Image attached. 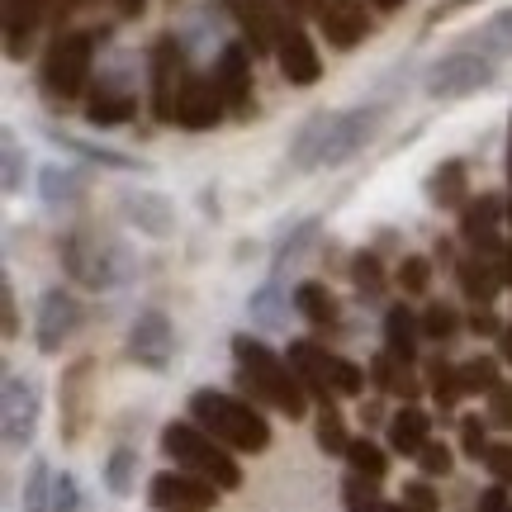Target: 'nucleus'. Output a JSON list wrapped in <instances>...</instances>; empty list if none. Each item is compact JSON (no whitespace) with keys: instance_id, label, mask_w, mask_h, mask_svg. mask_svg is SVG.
Here are the masks:
<instances>
[{"instance_id":"58","label":"nucleus","mask_w":512,"mask_h":512,"mask_svg":"<svg viewBox=\"0 0 512 512\" xmlns=\"http://www.w3.org/2000/svg\"><path fill=\"white\" fill-rule=\"evenodd\" d=\"M380 512H413V508H408V503H403V498H399V503H384Z\"/></svg>"},{"instance_id":"55","label":"nucleus","mask_w":512,"mask_h":512,"mask_svg":"<svg viewBox=\"0 0 512 512\" xmlns=\"http://www.w3.org/2000/svg\"><path fill=\"white\" fill-rule=\"evenodd\" d=\"M114 10H119L124 19H138L147 10V0H114Z\"/></svg>"},{"instance_id":"54","label":"nucleus","mask_w":512,"mask_h":512,"mask_svg":"<svg viewBox=\"0 0 512 512\" xmlns=\"http://www.w3.org/2000/svg\"><path fill=\"white\" fill-rule=\"evenodd\" d=\"M494 266H498V280H503V285L512 290V242H503V247H498Z\"/></svg>"},{"instance_id":"9","label":"nucleus","mask_w":512,"mask_h":512,"mask_svg":"<svg viewBox=\"0 0 512 512\" xmlns=\"http://www.w3.org/2000/svg\"><path fill=\"white\" fill-rule=\"evenodd\" d=\"M185 57L176 38H157L152 43V114L162 124H176L181 119V95H185Z\"/></svg>"},{"instance_id":"33","label":"nucleus","mask_w":512,"mask_h":512,"mask_svg":"<svg viewBox=\"0 0 512 512\" xmlns=\"http://www.w3.org/2000/svg\"><path fill=\"white\" fill-rule=\"evenodd\" d=\"M133 479H138V451H133V446H119V451L105 460V484H110V494L128 498L133 494Z\"/></svg>"},{"instance_id":"29","label":"nucleus","mask_w":512,"mask_h":512,"mask_svg":"<svg viewBox=\"0 0 512 512\" xmlns=\"http://www.w3.org/2000/svg\"><path fill=\"white\" fill-rule=\"evenodd\" d=\"M53 470L48 460H34L29 475H24V494H19V508L24 512H53Z\"/></svg>"},{"instance_id":"6","label":"nucleus","mask_w":512,"mask_h":512,"mask_svg":"<svg viewBox=\"0 0 512 512\" xmlns=\"http://www.w3.org/2000/svg\"><path fill=\"white\" fill-rule=\"evenodd\" d=\"M290 366L299 370V380L309 389L318 403L328 399H351V394H361V366H351L347 356H332L328 347H318V342H290Z\"/></svg>"},{"instance_id":"2","label":"nucleus","mask_w":512,"mask_h":512,"mask_svg":"<svg viewBox=\"0 0 512 512\" xmlns=\"http://www.w3.org/2000/svg\"><path fill=\"white\" fill-rule=\"evenodd\" d=\"M380 124V110H342V114H318L304 124L294 138V166H342L370 143V133Z\"/></svg>"},{"instance_id":"16","label":"nucleus","mask_w":512,"mask_h":512,"mask_svg":"<svg viewBox=\"0 0 512 512\" xmlns=\"http://www.w3.org/2000/svg\"><path fill=\"white\" fill-rule=\"evenodd\" d=\"M275 62H280V76L290 81V86H313L318 81V53H313L309 34L299 29V24H285L280 29V43H275Z\"/></svg>"},{"instance_id":"35","label":"nucleus","mask_w":512,"mask_h":512,"mask_svg":"<svg viewBox=\"0 0 512 512\" xmlns=\"http://www.w3.org/2000/svg\"><path fill=\"white\" fill-rule=\"evenodd\" d=\"M351 280H356V290H361V299H380L384 294V266L375 252H361L356 261H351Z\"/></svg>"},{"instance_id":"17","label":"nucleus","mask_w":512,"mask_h":512,"mask_svg":"<svg viewBox=\"0 0 512 512\" xmlns=\"http://www.w3.org/2000/svg\"><path fill=\"white\" fill-rule=\"evenodd\" d=\"M313 15H318V29L328 34V43L337 48H356L366 38V10L356 0H313Z\"/></svg>"},{"instance_id":"57","label":"nucleus","mask_w":512,"mask_h":512,"mask_svg":"<svg viewBox=\"0 0 512 512\" xmlns=\"http://www.w3.org/2000/svg\"><path fill=\"white\" fill-rule=\"evenodd\" d=\"M280 5H290L294 15H304V10H309V15H313V0H280Z\"/></svg>"},{"instance_id":"38","label":"nucleus","mask_w":512,"mask_h":512,"mask_svg":"<svg viewBox=\"0 0 512 512\" xmlns=\"http://www.w3.org/2000/svg\"><path fill=\"white\" fill-rule=\"evenodd\" d=\"M422 332H427L432 342H451V337L460 332L456 309H451V304H432V309L422 313Z\"/></svg>"},{"instance_id":"14","label":"nucleus","mask_w":512,"mask_h":512,"mask_svg":"<svg viewBox=\"0 0 512 512\" xmlns=\"http://www.w3.org/2000/svg\"><path fill=\"white\" fill-rule=\"evenodd\" d=\"M247 53H252L247 43H228L219 53V72H214L223 100H228V110L238 114V119L252 114V57Z\"/></svg>"},{"instance_id":"26","label":"nucleus","mask_w":512,"mask_h":512,"mask_svg":"<svg viewBox=\"0 0 512 512\" xmlns=\"http://www.w3.org/2000/svg\"><path fill=\"white\" fill-rule=\"evenodd\" d=\"M294 309L304 313L313 328H332V323H337V299H332L328 285H318V280H304V285L294 290Z\"/></svg>"},{"instance_id":"1","label":"nucleus","mask_w":512,"mask_h":512,"mask_svg":"<svg viewBox=\"0 0 512 512\" xmlns=\"http://www.w3.org/2000/svg\"><path fill=\"white\" fill-rule=\"evenodd\" d=\"M233 356H238L242 394H247L252 403H271L275 413H285V418H304V413H309L299 370H294L285 356H275L261 337L238 332V337H233Z\"/></svg>"},{"instance_id":"37","label":"nucleus","mask_w":512,"mask_h":512,"mask_svg":"<svg viewBox=\"0 0 512 512\" xmlns=\"http://www.w3.org/2000/svg\"><path fill=\"white\" fill-rule=\"evenodd\" d=\"M484 53H498V57H508L512 53V10H503V15H494L489 24H484V34L475 38Z\"/></svg>"},{"instance_id":"42","label":"nucleus","mask_w":512,"mask_h":512,"mask_svg":"<svg viewBox=\"0 0 512 512\" xmlns=\"http://www.w3.org/2000/svg\"><path fill=\"white\" fill-rule=\"evenodd\" d=\"M53 512H86L76 475H57V479H53Z\"/></svg>"},{"instance_id":"12","label":"nucleus","mask_w":512,"mask_h":512,"mask_svg":"<svg viewBox=\"0 0 512 512\" xmlns=\"http://www.w3.org/2000/svg\"><path fill=\"white\" fill-rule=\"evenodd\" d=\"M223 5H228V15L238 19L242 38L252 43V53H275L280 29L290 24V19L280 15V5H275V0H223Z\"/></svg>"},{"instance_id":"40","label":"nucleus","mask_w":512,"mask_h":512,"mask_svg":"<svg viewBox=\"0 0 512 512\" xmlns=\"http://www.w3.org/2000/svg\"><path fill=\"white\" fill-rule=\"evenodd\" d=\"M399 285H403V294H427V285H432V261L408 256L399 266Z\"/></svg>"},{"instance_id":"59","label":"nucleus","mask_w":512,"mask_h":512,"mask_svg":"<svg viewBox=\"0 0 512 512\" xmlns=\"http://www.w3.org/2000/svg\"><path fill=\"white\" fill-rule=\"evenodd\" d=\"M370 5H380V10H399L403 0H370Z\"/></svg>"},{"instance_id":"28","label":"nucleus","mask_w":512,"mask_h":512,"mask_svg":"<svg viewBox=\"0 0 512 512\" xmlns=\"http://www.w3.org/2000/svg\"><path fill=\"white\" fill-rule=\"evenodd\" d=\"M86 384H91V361H76L72 375L62 380V399H67V437L86 427Z\"/></svg>"},{"instance_id":"31","label":"nucleus","mask_w":512,"mask_h":512,"mask_svg":"<svg viewBox=\"0 0 512 512\" xmlns=\"http://www.w3.org/2000/svg\"><path fill=\"white\" fill-rule=\"evenodd\" d=\"M427 389L437 394L441 408H451V403L465 394V380H460V366H451V361H427Z\"/></svg>"},{"instance_id":"4","label":"nucleus","mask_w":512,"mask_h":512,"mask_svg":"<svg viewBox=\"0 0 512 512\" xmlns=\"http://www.w3.org/2000/svg\"><path fill=\"white\" fill-rule=\"evenodd\" d=\"M162 451L176 460V470H190V475L219 484L223 494H233L242 484V465L233 460V451L209 437L200 422H171L162 432Z\"/></svg>"},{"instance_id":"36","label":"nucleus","mask_w":512,"mask_h":512,"mask_svg":"<svg viewBox=\"0 0 512 512\" xmlns=\"http://www.w3.org/2000/svg\"><path fill=\"white\" fill-rule=\"evenodd\" d=\"M460 380H465V394H489L498 384V361L494 356H470V361H460Z\"/></svg>"},{"instance_id":"25","label":"nucleus","mask_w":512,"mask_h":512,"mask_svg":"<svg viewBox=\"0 0 512 512\" xmlns=\"http://www.w3.org/2000/svg\"><path fill=\"white\" fill-rule=\"evenodd\" d=\"M133 95L128 91H114V86H95V95H91V105H86V114H91V124H100V128H114V124H128L133 119Z\"/></svg>"},{"instance_id":"23","label":"nucleus","mask_w":512,"mask_h":512,"mask_svg":"<svg viewBox=\"0 0 512 512\" xmlns=\"http://www.w3.org/2000/svg\"><path fill=\"white\" fill-rule=\"evenodd\" d=\"M427 441H432V418L422 408H413V403H403L399 413L389 418V446L399 456H422Z\"/></svg>"},{"instance_id":"3","label":"nucleus","mask_w":512,"mask_h":512,"mask_svg":"<svg viewBox=\"0 0 512 512\" xmlns=\"http://www.w3.org/2000/svg\"><path fill=\"white\" fill-rule=\"evenodd\" d=\"M190 418L200 422L214 441H223L228 451L261 456L271 446V422L261 418L247 399H233V394H219V389H195L190 394Z\"/></svg>"},{"instance_id":"51","label":"nucleus","mask_w":512,"mask_h":512,"mask_svg":"<svg viewBox=\"0 0 512 512\" xmlns=\"http://www.w3.org/2000/svg\"><path fill=\"white\" fill-rule=\"evenodd\" d=\"M470 332H479V337H494V332H503V323H498L494 309H475V313H470Z\"/></svg>"},{"instance_id":"7","label":"nucleus","mask_w":512,"mask_h":512,"mask_svg":"<svg viewBox=\"0 0 512 512\" xmlns=\"http://www.w3.org/2000/svg\"><path fill=\"white\" fill-rule=\"evenodd\" d=\"M91 57H95V38L91 34H57L48 43V57H43V91L53 100H76L91 81Z\"/></svg>"},{"instance_id":"18","label":"nucleus","mask_w":512,"mask_h":512,"mask_svg":"<svg viewBox=\"0 0 512 512\" xmlns=\"http://www.w3.org/2000/svg\"><path fill=\"white\" fill-rule=\"evenodd\" d=\"M76 318H81V309H76V299L67 290L43 294L38 299V351H62V342L76 328Z\"/></svg>"},{"instance_id":"21","label":"nucleus","mask_w":512,"mask_h":512,"mask_svg":"<svg viewBox=\"0 0 512 512\" xmlns=\"http://www.w3.org/2000/svg\"><path fill=\"white\" fill-rule=\"evenodd\" d=\"M456 280H460V290H465V299L475 304V309H494V299H498V266H494V256H465L456 266Z\"/></svg>"},{"instance_id":"62","label":"nucleus","mask_w":512,"mask_h":512,"mask_svg":"<svg viewBox=\"0 0 512 512\" xmlns=\"http://www.w3.org/2000/svg\"><path fill=\"white\" fill-rule=\"evenodd\" d=\"M460 5H470V0H460Z\"/></svg>"},{"instance_id":"44","label":"nucleus","mask_w":512,"mask_h":512,"mask_svg":"<svg viewBox=\"0 0 512 512\" xmlns=\"http://www.w3.org/2000/svg\"><path fill=\"white\" fill-rule=\"evenodd\" d=\"M489 422L494 427H512V384L508 380H498L489 389Z\"/></svg>"},{"instance_id":"11","label":"nucleus","mask_w":512,"mask_h":512,"mask_svg":"<svg viewBox=\"0 0 512 512\" xmlns=\"http://www.w3.org/2000/svg\"><path fill=\"white\" fill-rule=\"evenodd\" d=\"M0 422H5V446L24 451L34 441L38 427V389L24 375H5V403H0Z\"/></svg>"},{"instance_id":"19","label":"nucleus","mask_w":512,"mask_h":512,"mask_svg":"<svg viewBox=\"0 0 512 512\" xmlns=\"http://www.w3.org/2000/svg\"><path fill=\"white\" fill-rule=\"evenodd\" d=\"M223 91H219V81H209V76H195L190 72V81H185V95H181V119L176 124L185 128H214L223 119Z\"/></svg>"},{"instance_id":"39","label":"nucleus","mask_w":512,"mask_h":512,"mask_svg":"<svg viewBox=\"0 0 512 512\" xmlns=\"http://www.w3.org/2000/svg\"><path fill=\"white\" fill-rule=\"evenodd\" d=\"M76 190H81L76 171H57V166H48V171H43V200H48V204L76 200Z\"/></svg>"},{"instance_id":"8","label":"nucleus","mask_w":512,"mask_h":512,"mask_svg":"<svg viewBox=\"0 0 512 512\" xmlns=\"http://www.w3.org/2000/svg\"><path fill=\"white\" fill-rule=\"evenodd\" d=\"M489 81H494V62L484 53H451L441 62H432L427 76H422V86H427L432 100H460V95L484 91Z\"/></svg>"},{"instance_id":"61","label":"nucleus","mask_w":512,"mask_h":512,"mask_svg":"<svg viewBox=\"0 0 512 512\" xmlns=\"http://www.w3.org/2000/svg\"><path fill=\"white\" fill-rule=\"evenodd\" d=\"M508 223H512V200H508Z\"/></svg>"},{"instance_id":"27","label":"nucleus","mask_w":512,"mask_h":512,"mask_svg":"<svg viewBox=\"0 0 512 512\" xmlns=\"http://www.w3.org/2000/svg\"><path fill=\"white\" fill-rule=\"evenodd\" d=\"M427 200L441 209H465V166L460 162H441L427 181Z\"/></svg>"},{"instance_id":"47","label":"nucleus","mask_w":512,"mask_h":512,"mask_svg":"<svg viewBox=\"0 0 512 512\" xmlns=\"http://www.w3.org/2000/svg\"><path fill=\"white\" fill-rule=\"evenodd\" d=\"M418 465H422V475H446V470H451V451H446L441 441H427Z\"/></svg>"},{"instance_id":"48","label":"nucleus","mask_w":512,"mask_h":512,"mask_svg":"<svg viewBox=\"0 0 512 512\" xmlns=\"http://www.w3.org/2000/svg\"><path fill=\"white\" fill-rule=\"evenodd\" d=\"M19 181H24V157H19L15 138H5V195H15Z\"/></svg>"},{"instance_id":"34","label":"nucleus","mask_w":512,"mask_h":512,"mask_svg":"<svg viewBox=\"0 0 512 512\" xmlns=\"http://www.w3.org/2000/svg\"><path fill=\"white\" fill-rule=\"evenodd\" d=\"M347 465L356 470V475H366V479H384V470H389V456H384L375 441L351 437V446H347Z\"/></svg>"},{"instance_id":"20","label":"nucleus","mask_w":512,"mask_h":512,"mask_svg":"<svg viewBox=\"0 0 512 512\" xmlns=\"http://www.w3.org/2000/svg\"><path fill=\"white\" fill-rule=\"evenodd\" d=\"M48 10H53V0H5V53L15 62L29 53V43H34Z\"/></svg>"},{"instance_id":"46","label":"nucleus","mask_w":512,"mask_h":512,"mask_svg":"<svg viewBox=\"0 0 512 512\" xmlns=\"http://www.w3.org/2000/svg\"><path fill=\"white\" fill-rule=\"evenodd\" d=\"M484 465H489V475H494L498 484H508V489H512V446H508V441L489 446V451H484Z\"/></svg>"},{"instance_id":"43","label":"nucleus","mask_w":512,"mask_h":512,"mask_svg":"<svg viewBox=\"0 0 512 512\" xmlns=\"http://www.w3.org/2000/svg\"><path fill=\"white\" fill-rule=\"evenodd\" d=\"M313 233H318V223H304V228H294L290 238H285V247H280V256H275V271H285V266H294V261L304 256V247L313 242Z\"/></svg>"},{"instance_id":"32","label":"nucleus","mask_w":512,"mask_h":512,"mask_svg":"<svg viewBox=\"0 0 512 512\" xmlns=\"http://www.w3.org/2000/svg\"><path fill=\"white\" fill-rule=\"evenodd\" d=\"M342 503H347V512H380L384 498H380V479H366L351 470L347 479H342Z\"/></svg>"},{"instance_id":"22","label":"nucleus","mask_w":512,"mask_h":512,"mask_svg":"<svg viewBox=\"0 0 512 512\" xmlns=\"http://www.w3.org/2000/svg\"><path fill=\"white\" fill-rule=\"evenodd\" d=\"M418 337H422V318H413L403 304L384 313V351L399 366H418Z\"/></svg>"},{"instance_id":"49","label":"nucleus","mask_w":512,"mask_h":512,"mask_svg":"<svg viewBox=\"0 0 512 512\" xmlns=\"http://www.w3.org/2000/svg\"><path fill=\"white\" fill-rule=\"evenodd\" d=\"M252 313L261 318V323H280V290H275V285H266V290H256Z\"/></svg>"},{"instance_id":"30","label":"nucleus","mask_w":512,"mask_h":512,"mask_svg":"<svg viewBox=\"0 0 512 512\" xmlns=\"http://www.w3.org/2000/svg\"><path fill=\"white\" fill-rule=\"evenodd\" d=\"M318 446L328 451V456H347V422H342V413H337V403H318Z\"/></svg>"},{"instance_id":"52","label":"nucleus","mask_w":512,"mask_h":512,"mask_svg":"<svg viewBox=\"0 0 512 512\" xmlns=\"http://www.w3.org/2000/svg\"><path fill=\"white\" fill-rule=\"evenodd\" d=\"M0 304H5V337H19V309H15V290L10 285L0 290Z\"/></svg>"},{"instance_id":"24","label":"nucleus","mask_w":512,"mask_h":512,"mask_svg":"<svg viewBox=\"0 0 512 512\" xmlns=\"http://www.w3.org/2000/svg\"><path fill=\"white\" fill-rule=\"evenodd\" d=\"M124 209H128V219L138 223L143 233H152V238H166V233L176 228V214H171V204H166L162 195H147V190H128V195H124Z\"/></svg>"},{"instance_id":"10","label":"nucleus","mask_w":512,"mask_h":512,"mask_svg":"<svg viewBox=\"0 0 512 512\" xmlns=\"http://www.w3.org/2000/svg\"><path fill=\"white\" fill-rule=\"evenodd\" d=\"M219 494V484L190 475V470H162V475H152V489H147L152 508L162 512H204L219 503Z\"/></svg>"},{"instance_id":"53","label":"nucleus","mask_w":512,"mask_h":512,"mask_svg":"<svg viewBox=\"0 0 512 512\" xmlns=\"http://www.w3.org/2000/svg\"><path fill=\"white\" fill-rule=\"evenodd\" d=\"M76 10H81V0H53V10H48V19L57 24V34H62V24H67V19H72Z\"/></svg>"},{"instance_id":"56","label":"nucleus","mask_w":512,"mask_h":512,"mask_svg":"<svg viewBox=\"0 0 512 512\" xmlns=\"http://www.w3.org/2000/svg\"><path fill=\"white\" fill-rule=\"evenodd\" d=\"M498 347H503V361L512 366V323H503V332H498Z\"/></svg>"},{"instance_id":"45","label":"nucleus","mask_w":512,"mask_h":512,"mask_svg":"<svg viewBox=\"0 0 512 512\" xmlns=\"http://www.w3.org/2000/svg\"><path fill=\"white\" fill-rule=\"evenodd\" d=\"M403 503L413 512H441V498L432 494V484L427 479H413V484H403Z\"/></svg>"},{"instance_id":"60","label":"nucleus","mask_w":512,"mask_h":512,"mask_svg":"<svg viewBox=\"0 0 512 512\" xmlns=\"http://www.w3.org/2000/svg\"><path fill=\"white\" fill-rule=\"evenodd\" d=\"M508 181H512V124H508Z\"/></svg>"},{"instance_id":"15","label":"nucleus","mask_w":512,"mask_h":512,"mask_svg":"<svg viewBox=\"0 0 512 512\" xmlns=\"http://www.w3.org/2000/svg\"><path fill=\"white\" fill-rule=\"evenodd\" d=\"M498 219H508V209L498 195H479V200L465 204V214H460V238L475 247V256H498Z\"/></svg>"},{"instance_id":"50","label":"nucleus","mask_w":512,"mask_h":512,"mask_svg":"<svg viewBox=\"0 0 512 512\" xmlns=\"http://www.w3.org/2000/svg\"><path fill=\"white\" fill-rule=\"evenodd\" d=\"M479 512H512L508 484H494V489H484V494H479Z\"/></svg>"},{"instance_id":"13","label":"nucleus","mask_w":512,"mask_h":512,"mask_svg":"<svg viewBox=\"0 0 512 512\" xmlns=\"http://www.w3.org/2000/svg\"><path fill=\"white\" fill-rule=\"evenodd\" d=\"M128 351H133V361L147 370H166L171 361V351H176V332H171V318L157 309L138 313V323L128 332Z\"/></svg>"},{"instance_id":"5","label":"nucleus","mask_w":512,"mask_h":512,"mask_svg":"<svg viewBox=\"0 0 512 512\" xmlns=\"http://www.w3.org/2000/svg\"><path fill=\"white\" fill-rule=\"evenodd\" d=\"M62 266L86 290H119L138 275V261L128 256L124 242L100 238V233H72L62 242Z\"/></svg>"},{"instance_id":"41","label":"nucleus","mask_w":512,"mask_h":512,"mask_svg":"<svg viewBox=\"0 0 512 512\" xmlns=\"http://www.w3.org/2000/svg\"><path fill=\"white\" fill-rule=\"evenodd\" d=\"M460 451L470 460H484V451H489V432H484V422L470 413V418H460Z\"/></svg>"}]
</instances>
